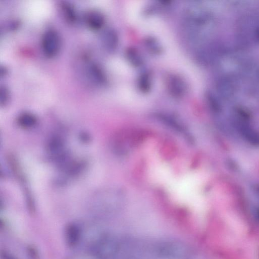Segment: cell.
<instances>
[{
	"mask_svg": "<svg viewBox=\"0 0 259 259\" xmlns=\"http://www.w3.org/2000/svg\"><path fill=\"white\" fill-rule=\"evenodd\" d=\"M213 17L208 11L193 6L186 11L184 17V32L192 42L202 40L212 27Z\"/></svg>",
	"mask_w": 259,
	"mask_h": 259,
	"instance_id": "1",
	"label": "cell"
},
{
	"mask_svg": "<svg viewBox=\"0 0 259 259\" xmlns=\"http://www.w3.org/2000/svg\"><path fill=\"white\" fill-rule=\"evenodd\" d=\"M115 244L111 237L101 235L92 243L89 252L97 259H108L114 253Z\"/></svg>",
	"mask_w": 259,
	"mask_h": 259,
	"instance_id": "2",
	"label": "cell"
},
{
	"mask_svg": "<svg viewBox=\"0 0 259 259\" xmlns=\"http://www.w3.org/2000/svg\"><path fill=\"white\" fill-rule=\"evenodd\" d=\"M61 48V39L57 32L50 29L46 31L41 39V48L45 55L53 57L59 52Z\"/></svg>",
	"mask_w": 259,
	"mask_h": 259,
	"instance_id": "3",
	"label": "cell"
},
{
	"mask_svg": "<svg viewBox=\"0 0 259 259\" xmlns=\"http://www.w3.org/2000/svg\"><path fill=\"white\" fill-rule=\"evenodd\" d=\"M168 91L174 97L181 98L187 93V86L185 81L180 76L171 74L167 78Z\"/></svg>",
	"mask_w": 259,
	"mask_h": 259,
	"instance_id": "4",
	"label": "cell"
},
{
	"mask_svg": "<svg viewBox=\"0 0 259 259\" xmlns=\"http://www.w3.org/2000/svg\"><path fill=\"white\" fill-rule=\"evenodd\" d=\"M65 240L70 247H75L80 241L82 233L80 227L75 223H70L65 229Z\"/></svg>",
	"mask_w": 259,
	"mask_h": 259,
	"instance_id": "5",
	"label": "cell"
},
{
	"mask_svg": "<svg viewBox=\"0 0 259 259\" xmlns=\"http://www.w3.org/2000/svg\"><path fill=\"white\" fill-rule=\"evenodd\" d=\"M101 40L104 48L109 52H114L118 47V35L112 28H107L103 32Z\"/></svg>",
	"mask_w": 259,
	"mask_h": 259,
	"instance_id": "6",
	"label": "cell"
},
{
	"mask_svg": "<svg viewBox=\"0 0 259 259\" xmlns=\"http://www.w3.org/2000/svg\"><path fill=\"white\" fill-rule=\"evenodd\" d=\"M84 21L90 29L98 30L103 26L105 18L101 13L97 11H92L86 14Z\"/></svg>",
	"mask_w": 259,
	"mask_h": 259,
	"instance_id": "7",
	"label": "cell"
},
{
	"mask_svg": "<svg viewBox=\"0 0 259 259\" xmlns=\"http://www.w3.org/2000/svg\"><path fill=\"white\" fill-rule=\"evenodd\" d=\"M126 60L135 67H139L143 64V59L139 51L135 48H128L125 53Z\"/></svg>",
	"mask_w": 259,
	"mask_h": 259,
	"instance_id": "8",
	"label": "cell"
},
{
	"mask_svg": "<svg viewBox=\"0 0 259 259\" xmlns=\"http://www.w3.org/2000/svg\"><path fill=\"white\" fill-rule=\"evenodd\" d=\"M152 75L149 71L141 73L137 80V87L139 91L143 93H148L152 87Z\"/></svg>",
	"mask_w": 259,
	"mask_h": 259,
	"instance_id": "9",
	"label": "cell"
},
{
	"mask_svg": "<svg viewBox=\"0 0 259 259\" xmlns=\"http://www.w3.org/2000/svg\"><path fill=\"white\" fill-rule=\"evenodd\" d=\"M17 123L24 128H30L34 127L37 123L36 116L30 112H23L20 114L17 118Z\"/></svg>",
	"mask_w": 259,
	"mask_h": 259,
	"instance_id": "10",
	"label": "cell"
},
{
	"mask_svg": "<svg viewBox=\"0 0 259 259\" xmlns=\"http://www.w3.org/2000/svg\"><path fill=\"white\" fill-rule=\"evenodd\" d=\"M89 73L92 78L97 83L103 85L106 81V77L101 67L96 64H92L89 67Z\"/></svg>",
	"mask_w": 259,
	"mask_h": 259,
	"instance_id": "11",
	"label": "cell"
},
{
	"mask_svg": "<svg viewBox=\"0 0 259 259\" xmlns=\"http://www.w3.org/2000/svg\"><path fill=\"white\" fill-rule=\"evenodd\" d=\"M147 49L152 54L158 55L161 53L162 48L159 42L153 37H148L144 41Z\"/></svg>",
	"mask_w": 259,
	"mask_h": 259,
	"instance_id": "12",
	"label": "cell"
},
{
	"mask_svg": "<svg viewBox=\"0 0 259 259\" xmlns=\"http://www.w3.org/2000/svg\"><path fill=\"white\" fill-rule=\"evenodd\" d=\"M61 9L64 16L69 23H73L76 21V13L72 6L64 3L61 5Z\"/></svg>",
	"mask_w": 259,
	"mask_h": 259,
	"instance_id": "13",
	"label": "cell"
},
{
	"mask_svg": "<svg viewBox=\"0 0 259 259\" xmlns=\"http://www.w3.org/2000/svg\"><path fill=\"white\" fill-rule=\"evenodd\" d=\"M10 93L6 87L1 86L0 88V104L5 105L9 101Z\"/></svg>",
	"mask_w": 259,
	"mask_h": 259,
	"instance_id": "14",
	"label": "cell"
},
{
	"mask_svg": "<svg viewBox=\"0 0 259 259\" xmlns=\"http://www.w3.org/2000/svg\"><path fill=\"white\" fill-rule=\"evenodd\" d=\"M68 259H97L90 252L84 253H77L70 256Z\"/></svg>",
	"mask_w": 259,
	"mask_h": 259,
	"instance_id": "15",
	"label": "cell"
},
{
	"mask_svg": "<svg viewBox=\"0 0 259 259\" xmlns=\"http://www.w3.org/2000/svg\"><path fill=\"white\" fill-rule=\"evenodd\" d=\"M3 259H15L13 256L8 253H4L3 254Z\"/></svg>",
	"mask_w": 259,
	"mask_h": 259,
	"instance_id": "16",
	"label": "cell"
},
{
	"mask_svg": "<svg viewBox=\"0 0 259 259\" xmlns=\"http://www.w3.org/2000/svg\"><path fill=\"white\" fill-rule=\"evenodd\" d=\"M257 217H258V218L259 219V210H258V211L257 212Z\"/></svg>",
	"mask_w": 259,
	"mask_h": 259,
	"instance_id": "17",
	"label": "cell"
}]
</instances>
